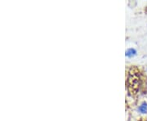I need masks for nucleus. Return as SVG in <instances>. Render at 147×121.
<instances>
[{
    "mask_svg": "<svg viewBox=\"0 0 147 121\" xmlns=\"http://www.w3.org/2000/svg\"><path fill=\"white\" fill-rule=\"evenodd\" d=\"M136 54V50L132 49V48H129L126 51V56L127 57H132Z\"/></svg>",
    "mask_w": 147,
    "mask_h": 121,
    "instance_id": "nucleus-2",
    "label": "nucleus"
},
{
    "mask_svg": "<svg viewBox=\"0 0 147 121\" xmlns=\"http://www.w3.org/2000/svg\"><path fill=\"white\" fill-rule=\"evenodd\" d=\"M138 110H139V111H140V112H142V113H146L147 112V103H146V102L142 103V105L139 106Z\"/></svg>",
    "mask_w": 147,
    "mask_h": 121,
    "instance_id": "nucleus-1",
    "label": "nucleus"
}]
</instances>
